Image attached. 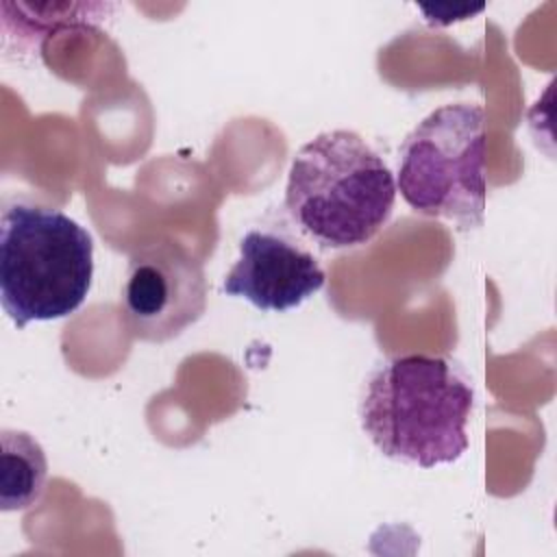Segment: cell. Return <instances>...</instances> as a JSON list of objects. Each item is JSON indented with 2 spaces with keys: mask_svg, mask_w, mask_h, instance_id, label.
<instances>
[{
  "mask_svg": "<svg viewBox=\"0 0 557 557\" xmlns=\"http://www.w3.org/2000/svg\"><path fill=\"white\" fill-rule=\"evenodd\" d=\"M474 385L448 355H394L372 368L359 396V422L389 459L418 468L455 463L468 450Z\"/></svg>",
  "mask_w": 557,
  "mask_h": 557,
  "instance_id": "cell-1",
  "label": "cell"
},
{
  "mask_svg": "<svg viewBox=\"0 0 557 557\" xmlns=\"http://www.w3.org/2000/svg\"><path fill=\"white\" fill-rule=\"evenodd\" d=\"M396 181L387 163L355 131L318 133L289 165L285 213L324 250L359 248L392 218Z\"/></svg>",
  "mask_w": 557,
  "mask_h": 557,
  "instance_id": "cell-2",
  "label": "cell"
},
{
  "mask_svg": "<svg viewBox=\"0 0 557 557\" xmlns=\"http://www.w3.org/2000/svg\"><path fill=\"white\" fill-rule=\"evenodd\" d=\"M94 239L61 209L30 200L4 205L0 218V302L17 329L59 320L87 298Z\"/></svg>",
  "mask_w": 557,
  "mask_h": 557,
  "instance_id": "cell-3",
  "label": "cell"
},
{
  "mask_svg": "<svg viewBox=\"0 0 557 557\" xmlns=\"http://www.w3.org/2000/svg\"><path fill=\"white\" fill-rule=\"evenodd\" d=\"M485 111L450 102L431 111L405 137L396 189L422 215L446 218L461 231L485 215Z\"/></svg>",
  "mask_w": 557,
  "mask_h": 557,
  "instance_id": "cell-4",
  "label": "cell"
},
{
  "mask_svg": "<svg viewBox=\"0 0 557 557\" xmlns=\"http://www.w3.org/2000/svg\"><path fill=\"white\" fill-rule=\"evenodd\" d=\"M120 305L133 337L174 339L207 309L202 263L172 239L144 244L128 257Z\"/></svg>",
  "mask_w": 557,
  "mask_h": 557,
  "instance_id": "cell-5",
  "label": "cell"
},
{
  "mask_svg": "<svg viewBox=\"0 0 557 557\" xmlns=\"http://www.w3.org/2000/svg\"><path fill=\"white\" fill-rule=\"evenodd\" d=\"M322 287L324 270L318 257L276 226L250 228L222 281L226 296L244 298L261 311L294 309Z\"/></svg>",
  "mask_w": 557,
  "mask_h": 557,
  "instance_id": "cell-6",
  "label": "cell"
},
{
  "mask_svg": "<svg viewBox=\"0 0 557 557\" xmlns=\"http://www.w3.org/2000/svg\"><path fill=\"white\" fill-rule=\"evenodd\" d=\"M0 509L20 511L35 505L46 487L48 461L41 444L26 431L2 429Z\"/></svg>",
  "mask_w": 557,
  "mask_h": 557,
  "instance_id": "cell-7",
  "label": "cell"
},
{
  "mask_svg": "<svg viewBox=\"0 0 557 557\" xmlns=\"http://www.w3.org/2000/svg\"><path fill=\"white\" fill-rule=\"evenodd\" d=\"M11 9L17 11V17L2 15V33H4V48L13 41L20 52H28L39 48V44L54 30L63 26L76 24H98L113 11V4H76V2H46L41 7V17H35L26 11L22 2L13 4Z\"/></svg>",
  "mask_w": 557,
  "mask_h": 557,
  "instance_id": "cell-8",
  "label": "cell"
}]
</instances>
